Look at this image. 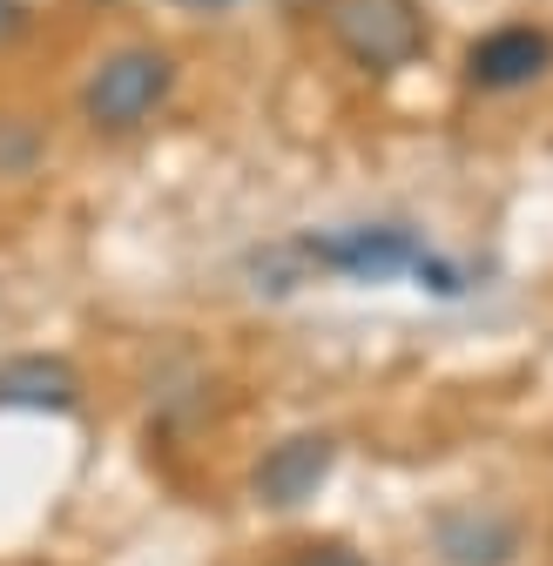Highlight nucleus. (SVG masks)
Wrapping results in <instances>:
<instances>
[{
  "instance_id": "obj_7",
  "label": "nucleus",
  "mask_w": 553,
  "mask_h": 566,
  "mask_svg": "<svg viewBox=\"0 0 553 566\" xmlns=\"http://www.w3.org/2000/svg\"><path fill=\"white\" fill-rule=\"evenodd\" d=\"M82 405V371L54 358V350H28V358L0 365V411H54L67 418Z\"/></svg>"
},
{
  "instance_id": "obj_3",
  "label": "nucleus",
  "mask_w": 553,
  "mask_h": 566,
  "mask_svg": "<svg viewBox=\"0 0 553 566\" xmlns=\"http://www.w3.org/2000/svg\"><path fill=\"white\" fill-rule=\"evenodd\" d=\"M331 41L372 75H398V67L426 54V14H419V0H337Z\"/></svg>"
},
{
  "instance_id": "obj_10",
  "label": "nucleus",
  "mask_w": 553,
  "mask_h": 566,
  "mask_svg": "<svg viewBox=\"0 0 553 566\" xmlns=\"http://www.w3.org/2000/svg\"><path fill=\"white\" fill-rule=\"evenodd\" d=\"M21 28H28V8H21V0H0V48H8Z\"/></svg>"
},
{
  "instance_id": "obj_6",
  "label": "nucleus",
  "mask_w": 553,
  "mask_h": 566,
  "mask_svg": "<svg viewBox=\"0 0 553 566\" xmlns=\"http://www.w3.org/2000/svg\"><path fill=\"white\" fill-rule=\"evenodd\" d=\"M546 67H553V34L533 28V21H507V28L479 34L466 48V82L479 95H520V88H533L546 75Z\"/></svg>"
},
{
  "instance_id": "obj_9",
  "label": "nucleus",
  "mask_w": 553,
  "mask_h": 566,
  "mask_svg": "<svg viewBox=\"0 0 553 566\" xmlns=\"http://www.w3.org/2000/svg\"><path fill=\"white\" fill-rule=\"evenodd\" d=\"M291 566H372L365 553H352V546H304Z\"/></svg>"
},
{
  "instance_id": "obj_11",
  "label": "nucleus",
  "mask_w": 553,
  "mask_h": 566,
  "mask_svg": "<svg viewBox=\"0 0 553 566\" xmlns=\"http://www.w3.org/2000/svg\"><path fill=\"white\" fill-rule=\"evenodd\" d=\"M176 8H196V14H223V8H237V0H176Z\"/></svg>"
},
{
  "instance_id": "obj_5",
  "label": "nucleus",
  "mask_w": 553,
  "mask_h": 566,
  "mask_svg": "<svg viewBox=\"0 0 553 566\" xmlns=\"http://www.w3.org/2000/svg\"><path fill=\"white\" fill-rule=\"evenodd\" d=\"M331 465H337V439L331 432H291V439H276L257 459L250 492H257V506H270V513H298V506H311L324 492Z\"/></svg>"
},
{
  "instance_id": "obj_1",
  "label": "nucleus",
  "mask_w": 553,
  "mask_h": 566,
  "mask_svg": "<svg viewBox=\"0 0 553 566\" xmlns=\"http://www.w3.org/2000/svg\"><path fill=\"white\" fill-rule=\"evenodd\" d=\"M432 256V243L405 223H344V230H311L284 250L257 256V276H284L276 291H291L304 276H352V283H392V276H411Z\"/></svg>"
},
{
  "instance_id": "obj_8",
  "label": "nucleus",
  "mask_w": 553,
  "mask_h": 566,
  "mask_svg": "<svg viewBox=\"0 0 553 566\" xmlns=\"http://www.w3.org/2000/svg\"><path fill=\"white\" fill-rule=\"evenodd\" d=\"M48 163V128L28 108H0V182H28Z\"/></svg>"
},
{
  "instance_id": "obj_4",
  "label": "nucleus",
  "mask_w": 553,
  "mask_h": 566,
  "mask_svg": "<svg viewBox=\"0 0 553 566\" xmlns=\"http://www.w3.org/2000/svg\"><path fill=\"white\" fill-rule=\"evenodd\" d=\"M426 546L439 566H520L526 553V520L500 500H459L439 506L426 526Z\"/></svg>"
},
{
  "instance_id": "obj_2",
  "label": "nucleus",
  "mask_w": 553,
  "mask_h": 566,
  "mask_svg": "<svg viewBox=\"0 0 553 566\" xmlns=\"http://www.w3.org/2000/svg\"><path fill=\"white\" fill-rule=\"evenodd\" d=\"M176 82H182V67H176L169 48L115 41V48H102L88 61V75L75 88V115H82L88 135H135V128H149L169 108Z\"/></svg>"
}]
</instances>
